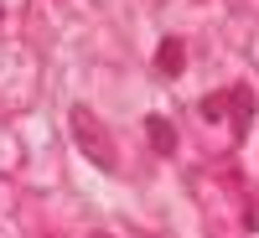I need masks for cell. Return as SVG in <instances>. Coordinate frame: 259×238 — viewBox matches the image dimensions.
Returning <instances> with one entry per match:
<instances>
[{
  "instance_id": "cell-1",
  "label": "cell",
  "mask_w": 259,
  "mask_h": 238,
  "mask_svg": "<svg viewBox=\"0 0 259 238\" xmlns=\"http://www.w3.org/2000/svg\"><path fill=\"white\" fill-rule=\"evenodd\" d=\"M73 140H78V150H83L99 171H119V145H114V135L104 129V119L89 109V104H78V109H73Z\"/></svg>"
},
{
  "instance_id": "cell-2",
  "label": "cell",
  "mask_w": 259,
  "mask_h": 238,
  "mask_svg": "<svg viewBox=\"0 0 259 238\" xmlns=\"http://www.w3.org/2000/svg\"><path fill=\"white\" fill-rule=\"evenodd\" d=\"M228 119H233V135H249V124H254V88L249 83H233L228 88Z\"/></svg>"
},
{
  "instance_id": "cell-3",
  "label": "cell",
  "mask_w": 259,
  "mask_h": 238,
  "mask_svg": "<svg viewBox=\"0 0 259 238\" xmlns=\"http://www.w3.org/2000/svg\"><path fill=\"white\" fill-rule=\"evenodd\" d=\"M145 140H150L156 156H177V124H171L166 114H150L145 119Z\"/></svg>"
},
{
  "instance_id": "cell-4",
  "label": "cell",
  "mask_w": 259,
  "mask_h": 238,
  "mask_svg": "<svg viewBox=\"0 0 259 238\" xmlns=\"http://www.w3.org/2000/svg\"><path fill=\"white\" fill-rule=\"evenodd\" d=\"M182 68H187V47L177 36H166L161 47H156V73L161 78H182Z\"/></svg>"
},
{
  "instance_id": "cell-5",
  "label": "cell",
  "mask_w": 259,
  "mask_h": 238,
  "mask_svg": "<svg viewBox=\"0 0 259 238\" xmlns=\"http://www.w3.org/2000/svg\"><path fill=\"white\" fill-rule=\"evenodd\" d=\"M228 114V93H207L202 99V119H223Z\"/></svg>"
},
{
  "instance_id": "cell-6",
  "label": "cell",
  "mask_w": 259,
  "mask_h": 238,
  "mask_svg": "<svg viewBox=\"0 0 259 238\" xmlns=\"http://www.w3.org/2000/svg\"><path fill=\"white\" fill-rule=\"evenodd\" d=\"M89 238H109V233H89Z\"/></svg>"
}]
</instances>
